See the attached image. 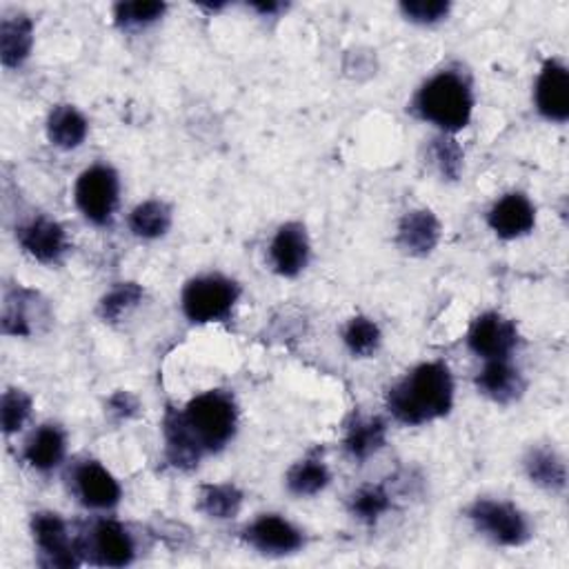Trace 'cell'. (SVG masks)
Returning <instances> with one entry per match:
<instances>
[{
  "label": "cell",
  "instance_id": "7402d4cb",
  "mask_svg": "<svg viewBox=\"0 0 569 569\" xmlns=\"http://www.w3.org/2000/svg\"><path fill=\"white\" fill-rule=\"evenodd\" d=\"M525 474L534 485L547 492L558 494L567 487V467L558 452L549 447H536L525 456Z\"/></svg>",
  "mask_w": 569,
  "mask_h": 569
},
{
  "label": "cell",
  "instance_id": "277c9868",
  "mask_svg": "<svg viewBox=\"0 0 569 569\" xmlns=\"http://www.w3.org/2000/svg\"><path fill=\"white\" fill-rule=\"evenodd\" d=\"M240 299L238 282L220 273H207L189 280L183 290V312L192 323L227 321Z\"/></svg>",
  "mask_w": 569,
  "mask_h": 569
},
{
  "label": "cell",
  "instance_id": "5b68a950",
  "mask_svg": "<svg viewBox=\"0 0 569 569\" xmlns=\"http://www.w3.org/2000/svg\"><path fill=\"white\" fill-rule=\"evenodd\" d=\"M467 516L474 523V527L496 545L520 547L531 538L529 520L511 503L478 498L467 509Z\"/></svg>",
  "mask_w": 569,
  "mask_h": 569
},
{
  "label": "cell",
  "instance_id": "d4e9b609",
  "mask_svg": "<svg viewBox=\"0 0 569 569\" xmlns=\"http://www.w3.org/2000/svg\"><path fill=\"white\" fill-rule=\"evenodd\" d=\"M332 480V474L323 458L310 456L297 463L288 474V489L294 496H317L321 494Z\"/></svg>",
  "mask_w": 569,
  "mask_h": 569
},
{
  "label": "cell",
  "instance_id": "52a82bcc",
  "mask_svg": "<svg viewBox=\"0 0 569 569\" xmlns=\"http://www.w3.org/2000/svg\"><path fill=\"white\" fill-rule=\"evenodd\" d=\"M34 542L41 551V565L56 569L79 567L83 560L79 540L70 538L65 520L54 511H39L32 518Z\"/></svg>",
  "mask_w": 569,
  "mask_h": 569
},
{
  "label": "cell",
  "instance_id": "d590c367",
  "mask_svg": "<svg viewBox=\"0 0 569 569\" xmlns=\"http://www.w3.org/2000/svg\"><path fill=\"white\" fill-rule=\"evenodd\" d=\"M282 8H284V6H280V3H254V6H251V10L260 12L262 17H273V14L282 12Z\"/></svg>",
  "mask_w": 569,
  "mask_h": 569
},
{
  "label": "cell",
  "instance_id": "d6a6232c",
  "mask_svg": "<svg viewBox=\"0 0 569 569\" xmlns=\"http://www.w3.org/2000/svg\"><path fill=\"white\" fill-rule=\"evenodd\" d=\"M452 6L445 0H410L401 6V12L407 21L418 25H434L441 23L449 14Z\"/></svg>",
  "mask_w": 569,
  "mask_h": 569
},
{
  "label": "cell",
  "instance_id": "603a6c76",
  "mask_svg": "<svg viewBox=\"0 0 569 569\" xmlns=\"http://www.w3.org/2000/svg\"><path fill=\"white\" fill-rule=\"evenodd\" d=\"M163 427H165V443H167L169 463L178 469H192L194 465H198L203 452L196 445V441L192 438V434L187 432L180 414L169 410L167 416H165Z\"/></svg>",
  "mask_w": 569,
  "mask_h": 569
},
{
  "label": "cell",
  "instance_id": "484cf974",
  "mask_svg": "<svg viewBox=\"0 0 569 569\" xmlns=\"http://www.w3.org/2000/svg\"><path fill=\"white\" fill-rule=\"evenodd\" d=\"M242 507V492L236 485H205L198 496V509L216 520L234 518Z\"/></svg>",
  "mask_w": 569,
  "mask_h": 569
},
{
  "label": "cell",
  "instance_id": "2e32d148",
  "mask_svg": "<svg viewBox=\"0 0 569 569\" xmlns=\"http://www.w3.org/2000/svg\"><path fill=\"white\" fill-rule=\"evenodd\" d=\"M476 387L489 401L498 405H509L523 396L525 381L520 372L509 363V359L485 361L483 372L476 376Z\"/></svg>",
  "mask_w": 569,
  "mask_h": 569
},
{
  "label": "cell",
  "instance_id": "8992f818",
  "mask_svg": "<svg viewBox=\"0 0 569 569\" xmlns=\"http://www.w3.org/2000/svg\"><path fill=\"white\" fill-rule=\"evenodd\" d=\"M121 196V180L118 174L110 165H94L85 169L74 189L76 205L81 214L94 225H110L114 211L118 207Z\"/></svg>",
  "mask_w": 569,
  "mask_h": 569
},
{
  "label": "cell",
  "instance_id": "ba28073f",
  "mask_svg": "<svg viewBox=\"0 0 569 569\" xmlns=\"http://www.w3.org/2000/svg\"><path fill=\"white\" fill-rule=\"evenodd\" d=\"M81 554L103 567H125L136 558L134 536L125 525L112 518L96 520L85 538L79 540Z\"/></svg>",
  "mask_w": 569,
  "mask_h": 569
},
{
  "label": "cell",
  "instance_id": "6da1fadb",
  "mask_svg": "<svg viewBox=\"0 0 569 569\" xmlns=\"http://www.w3.org/2000/svg\"><path fill=\"white\" fill-rule=\"evenodd\" d=\"M454 379L445 363L432 361L414 368L387 392V410L403 425H425L449 414Z\"/></svg>",
  "mask_w": 569,
  "mask_h": 569
},
{
  "label": "cell",
  "instance_id": "e575fe53",
  "mask_svg": "<svg viewBox=\"0 0 569 569\" xmlns=\"http://www.w3.org/2000/svg\"><path fill=\"white\" fill-rule=\"evenodd\" d=\"M107 410L112 416H116L118 421H127L132 416L138 414L141 405L136 401V396H132L130 392H116L110 401H107Z\"/></svg>",
  "mask_w": 569,
  "mask_h": 569
},
{
  "label": "cell",
  "instance_id": "f546056e",
  "mask_svg": "<svg viewBox=\"0 0 569 569\" xmlns=\"http://www.w3.org/2000/svg\"><path fill=\"white\" fill-rule=\"evenodd\" d=\"M145 292L138 282H121L116 288L103 297L101 301V317L107 323H116L121 321L130 310H134L141 301H143Z\"/></svg>",
  "mask_w": 569,
  "mask_h": 569
},
{
  "label": "cell",
  "instance_id": "f1b7e54d",
  "mask_svg": "<svg viewBox=\"0 0 569 569\" xmlns=\"http://www.w3.org/2000/svg\"><path fill=\"white\" fill-rule=\"evenodd\" d=\"M390 507H392V496L381 485L361 487L350 500V511L354 514V518H359L368 525L376 523L383 514L390 511Z\"/></svg>",
  "mask_w": 569,
  "mask_h": 569
},
{
  "label": "cell",
  "instance_id": "4dcf8cb0",
  "mask_svg": "<svg viewBox=\"0 0 569 569\" xmlns=\"http://www.w3.org/2000/svg\"><path fill=\"white\" fill-rule=\"evenodd\" d=\"M32 414V399L23 390H8L0 403V418H3V432L8 436L23 430Z\"/></svg>",
  "mask_w": 569,
  "mask_h": 569
},
{
  "label": "cell",
  "instance_id": "9c48e42d",
  "mask_svg": "<svg viewBox=\"0 0 569 569\" xmlns=\"http://www.w3.org/2000/svg\"><path fill=\"white\" fill-rule=\"evenodd\" d=\"M242 538L260 554L267 556H290L297 554L303 545V531L278 514H262L249 523L242 531Z\"/></svg>",
  "mask_w": 569,
  "mask_h": 569
},
{
  "label": "cell",
  "instance_id": "30bf717a",
  "mask_svg": "<svg viewBox=\"0 0 569 569\" xmlns=\"http://www.w3.org/2000/svg\"><path fill=\"white\" fill-rule=\"evenodd\" d=\"M469 350L483 361H503L509 359L518 345V330L511 321L503 319L496 312L478 317L467 334Z\"/></svg>",
  "mask_w": 569,
  "mask_h": 569
},
{
  "label": "cell",
  "instance_id": "4fadbf2b",
  "mask_svg": "<svg viewBox=\"0 0 569 569\" xmlns=\"http://www.w3.org/2000/svg\"><path fill=\"white\" fill-rule=\"evenodd\" d=\"M74 492L90 509H112L123 496L118 480L96 461H85L74 469Z\"/></svg>",
  "mask_w": 569,
  "mask_h": 569
},
{
  "label": "cell",
  "instance_id": "d6986e66",
  "mask_svg": "<svg viewBox=\"0 0 569 569\" xmlns=\"http://www.w3.org/2000/svg\"><path fill=\"white\" fill-rule=\"evenodd\" d=\"M68 449L65 432L59 425H43L39 427L25 445V461L39 472L56 469Z\"/></svg>",
  "mask_w": 569,
  "mask_h": 569
},
{
  "label": "cell",
  "instance_id": "4316f807",
  "mask_svg": "<svg viewBox=\"0 0 569 569\" xmlns=\"http://www.w3.org/2000/svg\"><path fill=\"white\" fill-rule=\"evenodd\" d=\"M381 339H383L381 328L368 317H354L343 332V341L348 350L359 359L374 356L381 348Z\"/></svg>",
  "mask_w": 569,
  "mask_h": 569
},
{
  "label": "cell",
  "instance_id": "7c38bea8",
  "mask_svg": "<svg viewBox=\"0 0 569 569\" xmlns=\"http://www.w3.org/2000/svg\"><path fill=\"white\" fill-rule=\"evenodd\" d=\"M19 242L34 260L45 265L59 262L70 249L65 227L48 216H37L23 225L19 229Z\"/></svg>",
  "mask_w": 569,
  "mask_h": 569
},
{
  "label": "cell",
  "instance_id": "7a4b0ae2",
  "mask_svg": "<svg viewBox=\"0 0 569 569\" xmlns=\"http://www.w3.org/2000/svg\"><path fill=\"white\" fill-rule=\"evenodd\" d=\"M416 112L423 121L443 130V134L461 132L472 121V87L461 74L441 72L430 79L416 94Z\"/></svg>",
  "mask_w": 569,
  "mask_h": 569
},
{
  "label": "cell",
  "instance_id": "e0dca14e",
  "mask_svg": "<svg viewBox=\"0 0 569 569\" xmlns=\"http://www.w3.org/2000/svg\"><path fill=\"white\" fill-rule=\"evenodd\" d=\"M441 240V223L430 209H412L399 225V245L412 256H427Z\"/></svg>",
  "mask_w": 569,
  "mask_h": 569
},
{
  "label": "cell",
  "instance_id": "ffe728a7",
  "mask_svg": "<svg viewBox=\"0 0 569 569\" xmlns=\"http://www.w3.org/2000/svg\"><path fill=\"white\" fill-rule=\"evenodd\" d=\"M387 441V425L383 418H361L356 416L345 430V452L350 458L363 463L372 458L376 452L385 447Z\"/></svg>",
  "mask_w": 569,
  "mask_h": 569
},
{
  "label": "cell",
  "instance_id": "836d02e7",
  "mask_svg": "<svg viewBox=\"0 0 569 569\" xmlns=\"http://www.w3.org/2000/svg\"><path fill=\"white\" fill-rule=\"evenodd\" d=\"M21 292H17V297H8L6 299V312H3V332L10 337H30L32 334V321L30 314L25 310V292L23 297H19Z\"/></svg>",
  "mask_w": 569,
  "mask_h": 569
},
{
  "label": "cell",
  "instance_id": "3957f363",
  "mask_svg": "<svg viewBox=\"0 0 569 569\" xmlns=\"http://www.w3.org/2000/svg\"><path fill=\"white\" fill-rule=\"evenodd\" d=\"M180 418L203 454L220 452L236 434L238 407L223 390L205 392L187 403Z\"/></svg>",
  "mask_w": 569,
  "mask_h": 569
},
{
  "label": "cell",
  "instance_id": "44dd1931",
  "mask_svg": "<svg viewBox=\"0 0 569 569\" xmlns=\"http://www.w3.org/2000/svg\"><path fill=\"white\" fill-rule=\"evenodd\" d=\"M90 132L87 118L74 105H56L48 118V138L59 149H76Z\"/></svg>",
  "mask_w": 569,
  "mask_h": 569
},
{
  "label": "cell",
  "instance_id": "83f0119b",
  "mask_svg": "<svg viewBox=\"0 0 569 569\" xmlns=\"http://www.w3.org/2000/svg\"><path fill=\"white\" fill-rule=\"evenodd\" d=\"M167 12L165 3H156V0H136V3H118L114 6V21L123 30H138L147 28L156 21H161Z\"/></svg>",
  "mask_w": 569,
  "mask_h": 569
},
{
  "label": "cell",
  "instance_id": "ac0fdd59",
  "mask_svg": "<svg viewBox=\"0 0 569 569\" xmlns=\"http://www.w3.org/2000/svg\"><path fill=\"white\" fill-rule=\"evenodd\" d=\"M34 45V25L25 14L6 17L0 23V61L8 70L21 68Z\"/></svg>",
  "mask_w": 569,
  "mask_h": 569
},
{
  "label": "cell",
  "instance_id": "8fae6325",
  "mask_svg": "<svg viewBox=\"0 0 569 569\" xmlns=\"http://www.w3.org/2000/svg\"><path fill=\"white\" fill-rule=\"evenodd\" d=\"M310 238L301 223H284L278 227L269 245V262L284 278L299 276L310 262Z\"/></svg>",
  "mask_w": 569,
  "mask_h": 569
},
{
  "label": "cell",
  "instance_id": "1f68e13d",
  "mask_svg": "<svg viewBox=\"0 0 569 569\" xmlns=\"http://www.w3.org/2000/svg\"><path fill=\"white\" fill-rule=\"evenodd\" d=\"M434 158L447 180H458L463 172V149L452 134H443L434 141Z\"/></svg>",
  "mask_w": 569,
  "mask_h": 569
},
{
  "label": "cell",
  "instance_id": "cb8c5ba5",
  "mask_svg": "<svg viewBox=\"0 0 569 569\" xmlns=\"http://www.w3.org/2000/svg\"><path fill=\"white\" fill-rule=\"evenodd\" d=\"M172 227V209L163 200H145L130 214V229L143 240H156Z\"/></svg>",
  "mask_w": 569,
  "mask_h": 569
},
{
  "label": "cell",
  "instance_id": "9a60e30c",
  "mask_svg": "<svg viewBox=\"0 0 569 569\" xmlns=\"http://www.w3.org/2000/svg\"><path fill=\"white\" fill-rule=\"evenodd\" d=\"M487 223L498 238L514 240V238L527 236L534 229L536 207L525 194L511 192L492 205L487 214Z\"/></svg>",
  "mask_w": 569,
  "mask_h": 569
},
{
  "label": "cell",
  "instance_id": "5bb4252c",
  "mask_svg": "<svg viewBox=\"0 0 569 569\" xmlns=\"http://www.w3.org/2000/svg\"><path fill=\"white\" fill-rule=\"evenodd\" d=\"M536 107L551 123L569 118V72L560 61H547L536 81Z\"/></svg>",
  "mask_w": 569,
  "mask_h": 569
}]
</instances>
